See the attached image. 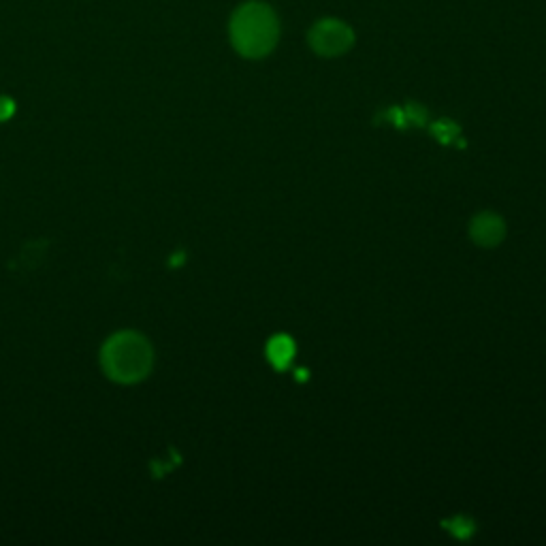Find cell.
<instances>
[{"label":"cell","instance_id":"6da1fadb","mask_svg":"<svg viewBox=\"0 0 546 546\" xmlns=\"http://www.w3.org/2000/svg\"><path fill=\"white\" fill-rule=\"evenodd\" d=\"M231 43L244 58H263L273 52L280 39V22L263 3L242 5L231 18Z\"/></svg>","mask_w":546,"mask_h":546},{"label":"cell","instance_id":"7a4b0ae2","mask_svg":"<svg viewBox=\"0 0 546 546\" xmlns=\"http://www.w3.org/2000/svg\"><path fill=\"white\" fill-rule=\"evenodd\" d=\"M103 365L114 380L135 382L148 374L152 350L143 337L135 333H120L107 342L103 350Z\"/></svg>","mask_w":546,"mask_h":546},{"label":"cell","instance_id":"3957f363","mask_svg":"<svg viewBox=\"0 0 546 546\" xmlns=\"http://www.w3.org/2000/svg\"><path fill=\"white\" fill-rule=\"evenodd\" d=\"M352 43H355V32L342 20L325 18L316 22L310 30V47L318 56H342L350 50Z\"/></svg>","mask_w":546,"mask_h":546},{"label":"cell","instance_id":"277c9868","mask_svg":"<svg viewBox=\"0 0 546 546\" xmlns=\"http://www.w3.org/2000/svg\"><path fill=\"white\" fill-rule=\"evenodd\" d=\"M470 235L474 239V244L483 248H495L497 244H502V239L506 235V224L497 214L483 212L472 220Z\"/></svg>","mask_w":546,"mask_h":546},{"label":"cell","instance_id":"5b68a950","mask_svg":"<svg viewBox=\"0 0 546 546\" xmlns=\"http://www.w3.org/2000/svg\"><path fill=\"white\" fill-rule=\"evenodd\" d=\"M267 357L273 367L284 372V369L291 365L295 359V342L288 335L271 337L269 344H267Z\"/></svg>","mask_w":546,"mask_h":546},{"label":"cell","instance_id":"8992f818","mask_svg":"<svg viewBox=\"0 0 546 546\" xmlns=\"http://www.w3.org/2000/svg\"><path fill=\"white\" fill-rule=\"evenodd\" d=\"M442 525H444V527L448 529V532H451L455 538H459V540H468V538H472L474 532H476L474 521L468 519V517H461V515L444 521Z\"/></svg>","mask_w":546,"mask_h":546},{"label":"cell","instance_id":"52a82bcc","mask_svg":"<svg viewBox=\"0 0 546 546\" xmlns=\"http://www.w3.org/2000/svg\"><path fill=\"white\" fill-rule=\"evenodd\" d=\"M431 133L436 135V139H438L440 143H444V146H448V143L457 141V137H459V126L453 124V122H448V120H440V122L433 124Z\"/></svg>","mask_w":546,"mask_h":546},{"label":"cell","instance_id":"ba28073f","mask_svg":"<svg viewBox=\"0 0 546 546\" xmlns=\"http://www.w3.org/2000/svg\"><path fill=\"white\" fill-rule=\"evenodd\" d=\"M404 114H406V122H408V124H414V126H423L425 120H427L425 109L419 107V105H408V107L404 109Z\"/></svg>","mask_w":546,"mask_h":546},{"label":"cell","instance_id":"9c48e42d","mask_svg":"<svg viewBox=\"0 0 546 546\" xmlns=\"http://www.w3.org/2000/svg\"><path fill=\"white\" fill-rule=\"evenodd\" d=\"M11 114H13V103L3 96V99H0V120L9 118Z\"/></svg>","mask_w":546,"mask_h":546}]
</instances>
